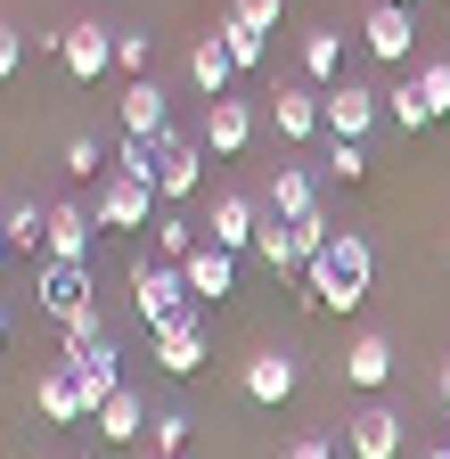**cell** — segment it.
I'll use <instances>...</instances> for the list:
<instances>
[{
  "label": "cell",
  "instance_id": "1",
  "mask_svg": "<svg viewBox=\"0 0 450 459\" xmlns=\"http://www.w3.org/2000/svg\"><path fill=\"white\" fill-rule=\"evenodd\" d=\"M303 312H361L369 304V287H377V255H369V238H361V230H335V238L303 263Z\"/></svg>",
  "mask_w": 450,
  "mask_h": 459
},
{
  "label": "cell",
  "instance_id": "2",
  "mask_svg": "<svg viewBox=\"0 0 450 459\" xmlns=\"http://www.w3.org/2000/svg\"><path fill=\"white\" fill-rule=\"evenodd\" d=\"M181 296H189V279H181V263H148V255L132 263V304H140V320H148V328H164V320H181V312H189Z\"/></svg>",
  "mask_w": 450,
  "mask_h": 459
},
{
  "label": "cell",
  "instance_id": "3",
  "mask_svg": "<svg viewBox=\"0 0 450 459\" xmlns=\"http://www.w3.org/2000/svg\"><path fill=\"white\" fill-rule=\"evenodd\" d=\"M90 213H98V230H156V189L106 172V181L90 189Z\"/></svg>",
  "mask_w": 450,
  "mask_h": 459
},
{
  "label": "cell",
  "instance_id": "4",
  "mask_svg": "<svg viewBox=\"0 0 450 459\" xmlns=\"http://www.w3.org/2000/svg\"><path fill=\"white\" fill-rule=\"evenodd\" d=\"M148 361H156L164 377H197V369H205V320H197V312H181V320L148 328Z\"/></svg>",
  "mask_w": 450,
  "mask_h": 459
},
{
  "label": "cell",
  "instance_id": "5",
  "mask_svg": "<svg viewBox=\"0 0 450 459\" xmlns=\"http://www.w3.org/2000/svg\"><path fill=\"white\" fill-rule=\"evenodd\" d=\"M197 181H205V140L164 132V140H156V197L181 205V197H197Z\"/></svg>",
  "mask_w": 450,
  "mask_h": 459
},
{
  "label": "cell",
  "instance_id": "6",
  "mask_svg": "<svg viewBox=\"0 0 450 459\" xmlns=\"http://www.w3.org/2000/svg\"><path fill=\"white\" fill-rule=\"evenodd\" d=\"M319 107H327V132L335 140H369L377 115H385V91H369V82H327Z\"/></svg>",
  "mask_w": 450,
  "mask_h": 459
},
{
  "label": "cell",
  "instance_id": "7",
  "mask_svg": "<svg viewBox=\"0 0 450 459\" xmlns=\"http://www.w3.org/2000/svg\"><path fill=\"white\" fill-rule=\"evenodd\" d=\"M58 66L74 74V82H98V74H115V33H106V25H66L58 33Z\"/></svg>",
  "mask_w": 450,
  "mask_h": 459
},
{
  "label": "cell",
  "instance_id": "8",
  "mask_svg": "<svg viewBox=\"0 0 450 459\" xmlns=\"http://www.w3.org/2000/svg\"><path fill=\"white\" fill-rule=\"evenodd\" d=\"M402 411H385V402H369V411H352L344 419V451L352 459H402Z\"/></svg>",
  "mask_w": 450,
  "mask_h": 459
},
{
  "label": "cell",
  "instance_id": "9",
  "mask_svg": "<svg viewBox=\"0 0 450 459\" xmlns=\"http://www.w3.org/2000/svg\"><path fill=\"white\" fill-rule=\"evenodd\" d=\"M98 296H90V263H41V312L49 320H74V312H90Z\"/></svg>",
  "mask_w": 450,
  "mask_h": 459
},
{
  "label": "cell",
  "instance_id": "10",
  "mask_svg": "<svg viewBox=\"0 0 450 459\" xmlns=\"http://www.w3.org/2000/svg\"><path fill=\"white\" fill-rule=\"evenodd\" d=\"M254 230H262V205H254L246 189H221V197H213V221H205V238H213V247L246 255V247H254Z\"/></svg>",
  "mask_w": 450,
  "mask_h": 459
},
{
  "label": "cell",
  "instance_id": "11",
  "mask_svg": "<svg viewBox=\"0 0 450 459\" xmlns=\"http://www.w3.org/2000/svg\"><path fill=\"white\" fill-rule=\"evenodd\" d=\"M295 385H303V369H295V353H278V344H262L246 361V402H262V411H278Z\"/></svg>",
  "mask_w": 450,
  "mask_h": 459
},
{
  "label": "cell",
  "instance_id": "12",
  "mask_svg": "<svg viewBox=\"0 0 450 459\" xmlns=\"http://www.w3.org/2000/svg\"><path fill=\"white\" fill-rule=\"evenodd\" d=\"M270 124H278V140H311V132H327V107H319V91H311V82H278Z\"/></svg>",
  "mask_w": 450,
  "mask_h": 459
},
{
  "label": "cell",
  "instance_id": "13",
  "mask_svg": "<svg viewBox=\"0 0 450 459\" xmlns=\"http://www.w3.org/2000/svg\"><path fill=\"white\" fill-rule=\"evenodd\" d=\"M90 230H98L90 205H49V247H41V263H90Z\"/></svg>",
  "mask_w": 450,
  "mask_h": 459
},
{
  "label": "cell",
  "instance_id": "14",
  "mask_svg": "<svg viewBox=\"0 0 450 459\" xmlns=\"http://www.w3.org/2000/svg\"><path fill=\"white\" fill-rule=\"evenodd\" d=\"M361 41H369V57H385V66H410V9H402V0H377Z\"/></svg>",
  "mask_w": 450,
  "mask_h": 459
},
{
  "label": "cell",
  "instance_id": "15",
  "mask_svg": "<svg viewBox=\"0 0 450 459\" xmlns=\"http://www.w3.org/2000/svg\"><path fill=\"white\" fill-rule=\"evenodd\" d=\"M115 115H123L132 140H164V91H156V74H132L123 99H115Z\"/></svg>",
  "mask_w": 450,
  "mask_h": 459
},
{
  "label": "cell",
  "instance_id": "16",
  "mask_svg": "<svg viewBox=\"0 0 450 459\" xmlns=\"http://www.w3.org/2000/svg\"><path fill=\"white\" fill-rule=\"evenodd\" d=\"M254 140V107L246 99H205V148L213 156H238Z\"/></svg>",
  "mask_w": 450,
  "mask_h": 459
},
{
  "label": "cell",
  "instance_id": "17",
  "mask_svg": "<svg viewBox=\"0 0 450 459\" xmlns=\"http://www.w3.org/2000/svg\"><path fill=\"white\" fill-rule=\"evenodd\" d=\"M33 402H41V419H49V427H90V402H82V385H74V369H66V361L33 385Z\"/></svg>",
  "mask_w": 450,
  "mask_h": 459
},
{
  "label": "cell",
  "instance_id": "18",
  "mask_svg": "<svg viewBox=\"0 0 450 459\" xmlns=\"http://www.w3.org/2000/svg\"><path fill=\"white\" fill-rule=\"evenodd\" d=\"M262 213H278V221H311V213H319L311 172H303V164H278V172H270V197H262Z\"/></svg>",
  "mask_w": 450,
  "mask_h": 459
},
{
  "label": "cell",
  "instance_id": "19",
  "mask_svg": "<svg viewBox=\"0 0 450 459\" xmlns=\"http://www.w3.org/2000/svg\"><path fill=\"white\" fill-rule=\"evenodd\" d=\"M181 279H189V296H213V304H221V296H230V287H238V255L205 238V247H197V255L181 263Z\"/></svg>",
  "mask_w": 450,
  "mask_h": 459
},
{
  "label": "cell",
  "instance_id": "20",
  "mask_svg": "<svg viewBox=\"0 0 450 459\" xmlns=\"http://www.w3.org/2000/svg\"><path fill=\"white\" fill-rule=\"evenodd\" d=\"M385 377H393V336H377V328H369V336H352V344H344V385L377 394Z\"/></svg>",
  "mask_w": 450,
  "mask_h": 459
},
{
  "label": "cell",
  "instance_id": "21",
  "mask_svg": "<svg viewBox=\"0 0 450 459\" xmlns=\"http://www.w3.org/2000/svg\"><path fill=\"white\" fill-rule=\"evenodd\" d=\"M74 369V385H82V402H90V419L106 411V402L123 394V369H115V344H98V353H82V361H66Z\"/></svg>",
  "mask_w": 450,
  "mask_h": 459
},
{
  "label": "cell",
  "instance_id": "22",
  "mask_svg": "<svg viewBox=\"0 0 450 459\" xmlns=\"http://www.w3.org/2000/svg\"><path fill=\"white\" fill-rule=\"evenodd\" d=\"M0 238H9V255L49 247V205L41 197H9V205H0Z\"/></svg>",
  "mask_w": 450,
  "mask_h": 459
},
{
  "label": "cell",
  "instance_id": "23",
  "mask_svg": "<svg viewBox=\"0 0 450 459\" xmlns=\"http://www.w3.org/2000/svg\"><path fill=\"white\" fill-rule=\"evenodd\" d=\"M254 255L278 271V279H303V238H295V221H278V213H262V230H254Z\"/></svg>",
  "mask_w": 450,
  "mask_h": 459
},
{
  "label": "cell",
  "instance_id": "24",
  "mask_svg": "<svg viewBox=\"0 0 450 459\" xmlns=\"http://www.w3.org/2000/svg\"><path fill=\"white\" fill-rule=\"evenodd\" d=\"M189 82H197L205 99H230V82H238V66H230V49H221V33H205V41L189 49Z\"/></svg>",
  "mask_w": 450,
  "mask_h": 459
},
{
  "label": "cell",
  "instance_id": "25",
  "mask_svg": "<svg viewBox=\"0 0 450 459\" xmlns=\"http://www.w3.org/2000/svg\"><path fill=\"white\" fill-rule=\"evenodd\" d=\"M90 435H98V443H140V435H148V402L123 385V394H115V402H106V411L90 419Z\"/></svg>",
  "mask_w": 450,
  "mask_h": 459
},
{
  "label": "cell",
  "instance_id": "26",
  "mask_svg": "<svg viewBox=\"0 0 450 459\" xmlns=\"http://www.w3.org/2000/svg\"><path fill=\"white\" fill-rule=\"evenodd\" d=\"M303 74H311V91H327L335 74H344V41H335L327 25H311V33H303Z\"/></svg>",
  "mask_w": 450,
  "mask_h": 459
},
{
  "label": "cell",
  "instance_id": "27",
  "mask_svg": "<svg viewBox=\"0 0 450 459\" xmlns=\"http://www.w3.org/2000/svg\"><path fill=\"white\" fill-rule=\"evenodd\" d=\"M148 238H156V255H164V263H189V255L205 247V230H197L189 213H156V230H148Z\"/></svg>",
  "mask_w": 450,
  "mask_h": 459
},
{
  "label": "cell",
  "instance_id": "28",
  "mask_svg": "<svg viewBox=\"0 0 450 459\" xmlns=\"http://www.w3.org/2000/svg\"><path fill=\"white\" fill-rule=\"evenodd\" d=\"M213 33H221V49H230V66H238V74H254V66H262V49H270V33H254L246 17H221Z\"/></svg>",
  "mask_w": 450,
  "mask_h": 459
},
{
  "label": "cell",
  "instance_id": "29",
  "mask_svg": "<svg viewBox=\"0 0 450 459\" xmlns=\"http://www.w3.org/2000/svg\"><path fill=\"white\" fill-rule=\"evenodd\" d=\"M58 164L74 172V181H106V172H115V156H106V148H98V132H74Z\"/></svg>",
  "mask_w": 450,
  "mask_h": 459
},
{
  "label": "cell",
  "instance_id": "30",
  "mask_svg": "<svg viewBox=\"0 0 450 459\" xmlns=\"http://www.w3.org/2000/svg\"><path fill=\"white\" fill-rule=\"evenodd\" d=\"M327 181H335V189H361V181H369V140H335V148H327Z\"/></svg>",
  "mask_w": 450,
  "mask_h": 459
},
{
  "label": "cell",
  "instance_id": "31",
  "mask_svg": "<svg viewBox=\"0 0 450 459\" xmlns=\"http://www.w3.org/2000/svg\"><path fill=\"white\" fill-rule=\"evenodd\" d=\"M385 115H393V124H402V132H426V124H434V107L418 99V82H410V74H402V82L385 91Z\"/></svg>",
  "mask_w": 450,
  "mask_h": 459
},
{
  "label": "cell",
  "instance_id": "32",
  "mask_svg": "<svg viewBox=\"0 0 450 459\" xmlns=\"http://www.w3.org/2000/svg\"><path fill=\"white\" fill-rule=\"evenodd\" d=\"M189 427H197L189 411H156V419H148V451H164V459H181V443H189Z\"/></svg>",
  "mask_w": 450,
  "mask_h": 459
},
{
  "label": "cell",
  "instance_id": "33",
  "mask_svg": "<svg viewBox=\"0 0 450 459\" xmlns=\"http://www.w3.org/2000/svg\"><path fill=\"white\" fill-rule=\"evenodd\" d=\"M115 172H123V181H148V189H156V140H132V132H123V140H115Z\"/></svg>",
  "mask_w": 450,
  "mask_h": 459
},
{
  "label": "cell",
  "instance_id": "34",
  "mask_svg": "<svg viewBox=\"0 0 450 459\" xmlns=\"http://www.w3.org/2000/svg\"><path fill=\"white\" fill-rule=\"evenodd\" d=\"M58 336H66V361H82V353H98V344H106V320H98V304H90V312H74V320H66Z\"/></svg>",
  "mask_w": 450,
  "mask_h": 459
},
{
  "label": "cell",
  "instance_id": "35",
  "mask_svg": "<svg viewBox=\"0 0 450 459\" xmlns=\"http://www.w3.org/2000/svg\"><path fill=\"white\" fill-rule=\"evenodd\" d=\"M410 82H418V99L434 107V124H442V115H450V57H426V66H418Z\"/></svg>",
  "mask_w": 450,
  "mask_h": 459
},
{
  "label": "cell",
  "instance_id": "36",
  "mask_svg": "<svg viewBox=\"0 0 450 459\" xmlns=\"http://www.w3.org/2000/svg\"><path fill=\"white\" fill-rule=\"evenodd\" d=\"M115 74H148V33H115Z\"/></svg>",
  "mask_w": 450,
  "mask_h": 459
},
{
  "label": "cell",
  "instance_id": "37",
  "mask_svg": "<svg viewBox=\"0 0 450 459\" xmlns=\"http://www.w3.org/2000/svg\"><path fill=\"white\" fill-rule=\"evenodd\" d=\"M278 9H287V0H230V17H246L254 33H278Z\"/></svg>",
  "mask_w": 450,
  "mask_h": 459
},
{
  "label": "cell",
  "instance_id": "38",
  "mask_svg": "<svg viewBox=\"0 0 450 459\" xmlns=\"http://www.w3.org/2000/svg\"><path fill=\"white\" fill-rule=\"evenodd\" d=\"M17 66H25V33H17V25H9V17H0V82H9V74H17Z\"/></svg>",
  "mask_w": 450,
  "mask_h": 459
},
{
  "label": "cell",
  "instance_id": "39",
  "mask_svg": "<svg viewBox=\"0 0 450 459\" xmlns=\"http://www.w3.org/2000/svg\"><path fill=\"white\" fill-rule=\"evenodd\" d=\"M278 459H335V443H327V435H295Z\"/></svg>",
  "mask_w": 450,
  "mask_h": 459
},
{
  "label": "cell",
  "instance_id": "40",
  "mask_svg": "<svg viewBox=\"0 0 450 459\" xmlns=\"http://www.w3.org/2000/svg\"><path fill=\"white\" fill-rule=\"evenodd\" d=\"M434 402H442V411H450V361H442V377H434Z\"/></svg>",
  "mask_w": 450,
  "mask_h": 459
},
{
  "label": "cell",
  "instance_id": "41",
  "mask_svg": "<svg viewBox=\"0 0 450 459\" xmlns=\"http://www.w3.org/2000/svg\"><path fill=\"white\" fill-rule=\"evenodd\" d=\"M0 344H9V312H0Z\"/></svg>",
  "mask_w": 450,
  "mask_h": 459
},
{
  "label": "cell",
  "instance_id": "42",
  "mask_svg": "<svg viewBox=\"0 0 450 459\" xmlns=\"http://www.w3.org/2000/svg\"><path fill=\"white\" fill-rule=\"evenodd\" d=\"M426 459H450V451H426Z\"/></svg>",
  "mask_w": 450,
  "mask_h": 459
},
{
  "label": "cell",
  "instance_id": "43",
  "mask_svg": "<svg viewBox=\"0 0 450 459\" xmlns=\"http://www.w3.org/2000/svg\"><path fill=\"white\" fill-rule=\"evenodd\" d=\"M140 459H164V451H140Z\"/></svg>",
  "mask_w": 450,
  "mask_h": 459
},
{
  "label": "cell",
  "instance_id": "44",
  "mask_svg": "<svg viewBox=\"0 0 450 459\" xmlns=\"http://www.w3.org/2000/svg\"><path fill=\"white\" fill-rule=\"evenodd\" d=\"M402 9H418V0H402Z\"/></svg>",
  "mask_w": 450,
  "mask_h": 459
},
{
  "label": "cell",
  "instance_id": "45",
  "mask_svg": "<svg viewBox=\"0 0 450 459\" xmlns=\"http://www.w3.org/2000/svg\"><path fill=\"white\" fill-rule=\"evenodd\" d=\"M0 255H9V238H0Z\"/></svg>",
  "mask_w": 450,
  "mask_h": 459
}]
</instances>
